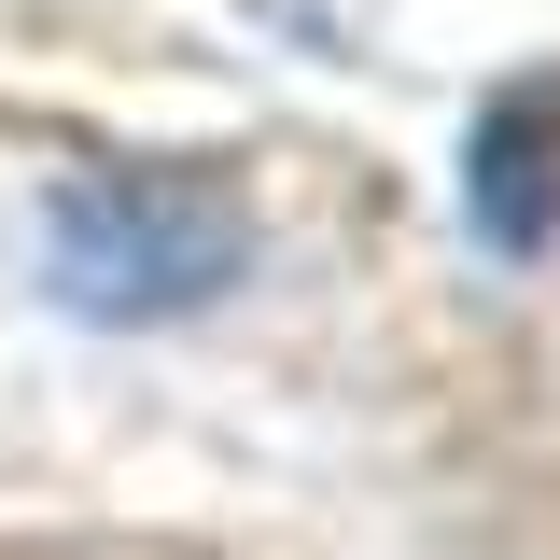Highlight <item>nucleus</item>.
Returning a JSON list of instances; mask_svg holds the SVG:
<instances>
[{"label": "nucleus", "mask_w": 560, "mask_h": 560, "mask_svg": "<svg viewBox=\"0 0 560 560\" xmlns=\"http://www.w3.org/2000/svg\"><path fill=\"white\" fill-rule=\"evenodd\" d=\"M253 267V210L224 168L154 154V168H84L43 210V280L84 323H183Z\"/></svg>", "instance_id": "nucleus-1"}, {"label": "nucleus", "mask_w": 560, "mask_h": 560, "mask_svg": "<svg viewBox=\"0 0 560 560\" xmlns=\"http://www.w3.org/2000/svg\"><path fill=\"white\" fill-rule=\"evenodd\" d=\"M463 224H477L490 253H547V238H560V70H518V84L477 98Z\"/></svg>", "instance_id": "nucleus-2"}]
</instances>
